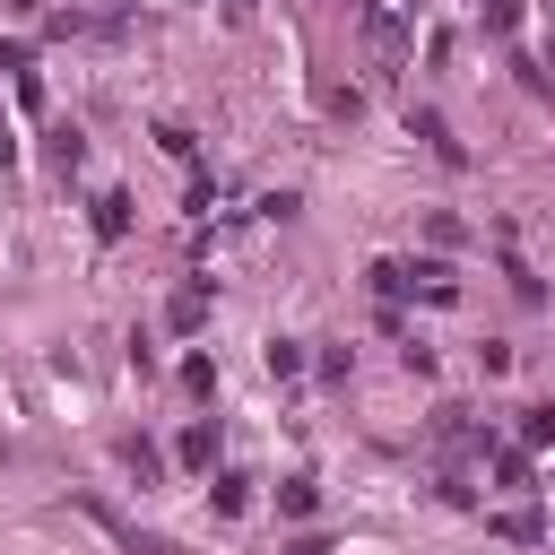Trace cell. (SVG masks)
<instances>
[{"label":"cell","instance_id":"8","mask_svg":"<svg viewBox=\"0 0 555 555\" xmlns=\"http://www.w3.org/2000/svg\"><path fill=\"white\" fill-rule=\"evenodd\" d=\"M512 17H520L512 0H486V26H494V35H512Z\"/></svg>","mask_w":555,"mask_h":555},{"label":"cell","instance_id":"5","mask_svg":"<svg viewBox=\"0 0 555 555\" xmlns=\"http://www.w3.org/2000/svg\"><path fill=\"white\" fill-rule=\"evenodd\" d=\"M520 442H555V408H520Z\"/></svg>","mask_w":555,"mask_h":555},{"label":"cell","instance_id":"3","mask_svg":"<svg viewBox=\"0 0 555 555\" xmlns=\"http://www.w3.org/2000/svg\"><path fill=\"white\" fill-rule=\"evenodd\" d=\"M182 460L208 468V460H217V425H191V434H182Z\"/></svg>","mask_w":555,"mask_h":555},{"label":"cell","instance_id":"9","mask_svg":"<svg viewBox=\"0 0 555 555\" xmlns=\"http://www.w3.org/2000/svg\"><path fill=\"white\" fill-rule=\"evenodd\" d=\"M546 61H555V43H546Z\"/></svg>","mask_w":555,"mask_h":555},{"label":"cell","instance_id":"2","mask_svg":"<svg viewBox=\"0 0 555 555\" xmlns=\"http://www.w3.org/2000/svg\"><path fill=\"white\" fill-rule=\"evenodd\" d=\"M121 225H130V199L104 191V199H95V234H121Z\"/></svg>","mask_w":555,"mask_h":555},{"label":"cell","instance_id":"7","mask_svg":"<svg viewBox=\"0 0 555 555\" xmlns=\"http://www.w3.org/2000/svg\"><path fill=\"white\" fill-rule=\"evenodd\" d=\"M121 460H130V468H139V486H147V477H156V442H139V434H130V442H121Z\"/></svg>","mask_w":555,"mask_h":555},{"label":"cell","instance_id":"1","mask_svg":"<svg viewBox=\"0 0 555 555\" xmlns=\"http://www.w3.org/2000/svg\"><path fill=\"white\" fill-rule=\"evenodd\" d=\"M416 139H434V156H442V165H460V139L442 130V113H416Z\"/></svg>","mask_w":555,"mask_h":555},{"label":"cell","instance_id":"4","mask_svg":"<svg viewBox=\"0 0 555 555\" xmlns=\"http://www.w3.org/2000/svg\"><path fill=\"white\" fill-rule=\"evenodd\" d=\"M312 503H321V494H312V477H286V486H278V512H295V520H304Z\"/></svg>","mask_w":555,"mask_h":555},{"label":"cell","instance_id":"6","mask_svg":"<svg viewBox=\"0 0 555 555\" xmlns=\"http://www.w3.org/2000/svg\"><path fill=\"white\" fill-rule=\"evenodd\" d=\"M199 312H208V304H199V286H182V295H173V330H199Z\"/></svg>","mask_w":555,"mask_h":555}]
</instances>
